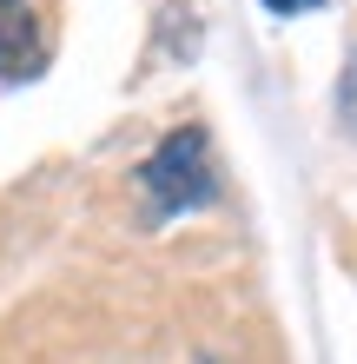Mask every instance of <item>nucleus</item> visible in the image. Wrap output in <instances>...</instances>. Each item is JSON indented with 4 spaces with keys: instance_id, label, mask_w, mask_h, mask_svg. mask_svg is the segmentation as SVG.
<instances>
[{
    "instance_id": "f257e3e1",
    "label": "nucleus",
    "mask_w": 357,
    "mask_h": 364,
    "mask_svg": "<svg viewBox=\"0 0 357 364\" xmlns=\"http://www.w3.org/2000/svg\"><path fill=\"white\" fill-rule=\"evenodd\" d=\"M139 186L153 212H185V205H205L212 199V146H205L199 126H179V133H165L153 146V159L139 166Z\"/></svg>"
},
{
    "instance_id": "f03ea898",
    "label": "nucleus",
    "mask_w": 357,
    "mask_h": 364,
    "mask_svg": "<svg viewBox=\"0 0 357 364\" xmlns=\"http://www.w3.org/2000/svg\"><path fill=\"white\" fill-rule=\"evenodd\" d=\"M47 60V20L40 0H0V80H27Z\"/></svg>"
},
{
    "instance_id": "7ed1b4c3",
    "label": "nucleus",
    "mask_w": 357,
    "mask_h": 364,
    "mask_svg": "<svg viewBox=\"0 0 357 364\" xmlns=\"http://www.w3.org/2000/svg\"><path fill=\"white\" fill-rule=\"evenodd\" d=\"M304 7H324V0H265V14H304Z\"/></svg>"
}]
</instances>
